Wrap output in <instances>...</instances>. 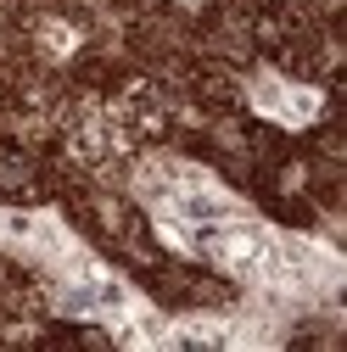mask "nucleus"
Masks as SVG:
<instances>
[{
  "instance_id": "f257e3e1",
  "label": "nucleus",
  "mask_w": 347,
  "mask_h": 352,
  "mask_svg": "<svg viewBox=\"0 0 347 352\" xmlns=\"http://www.w3.org/2000/svg\"><path fill=\"white\" fill-rule=\"evenodd\" d=\"M252 107L264 112V118H280V123H308L314 112H319V96L314 90H302V84H286V78H275V73H257L252 78Z\"/></svg>"
}]
</instances>
